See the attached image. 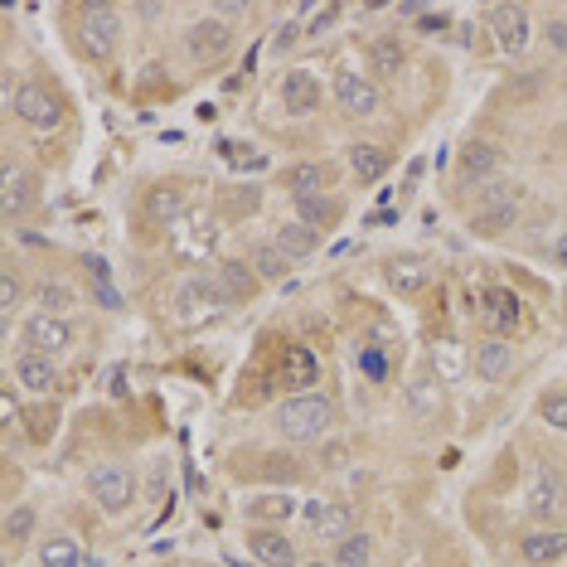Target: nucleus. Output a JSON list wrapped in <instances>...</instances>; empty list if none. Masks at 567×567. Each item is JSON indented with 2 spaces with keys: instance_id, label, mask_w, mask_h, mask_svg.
Wrapping results in <instances>:
<instances>
[{
  "instance_id": "obj_45",
  "label": "nucleus",
  "mask_w": 567,
  "mask_h": 567,
  "mask_svg": "<svg viewBox=\"0 0 567 567\" xmlns=\"http://www.w3.org/2000/svg\"><path fill=\"white\" fill-rule=\"evenodd\" d=\"M301 567H334V563H301Z\"/></svg>"
},
{
  "instance_id": "obj_9",
  "label": "nucleus",
  "mask_w": 567,
  "mask_h": 567,
  "mask_svg": "<svg viewBox=\"0 0 567 567\" xmlns=\"http://www.w3.org/2000/svg\"><path fill=\"white\" fill-rule=\"evenodd\" d=\"M16 117L30 126V132H54V126L63 122V107L44 83H20L16 87Z\"/></svg>"
},
{
  "instance_id": "obj_30",
  "label": "nucleus",
  "mask_w": 567,
  "mask_h": 567,
  "mask_svg": "<svg viewBox=\"0 0 567 567\" xmlns=\"http://www.w3.org/2000/svg\"><path fill=\"white\" fill-rule=\"evenodd\" d=\"M243 514H248L252 524H287L291 514H296V499L291 495H252L248 505H243Z\"/></svg>"
},
{
  "instance_id": "obj_17",
  "label": "nucleus",
  "mask_w": 567,
  "mask_h": 567,
  "mask_svg": "<svg viewBox=\"0 0 567 567\" xmlns=\"http://www.w3.org/2000/svg\"><path fill=\"white\" fill-rule=\"evenodd\" d=\"M330 179H334V171L326 161H296L281 171V189H287L291 199H311V195H330Z\"/></svg>"
},
{
  "instance_id": "obj_2",
  "label": "nucleus",
  "mask_w": 567,
  "mask_h": 567,
  "mask_svg": "<svg viewBox=\"0 0 567 567\" xmlns=\"http://www.w3.org/2000/svg\"><path fill=\"white\" fill-rule=\"evenodd\" d=\"M73 44H79V54L87 63H107L112 54H117V44H122V10L102 6V0L79 6L73 10Z\"/></svg>"
},
{
  "instance_id": "obj_37",
  "label": "nucleus",
  "mask_w": 567,
  "mask_h": 567,
  "mask_svg": "<svg viewBox=\"0 0 567 567\" xmlns=\"http://www.w3.org/2000/svg\"><path fill=\"white\" fill-rule=\"evenodd\" d=\"M87 277H93V296H97V301L107 306V311H117L122 296L112 291V277H107V262H102V257H87Z\"/></svg>"
},
{
  "instance_id": "obj_42",
  "label": "nucleus",
  "mask_w": 567,
  "mask_h": 567,
  "mask_svg": "<svg viewBox=\"0 0 567 567\" xmlns=\"http://www.w3.org/2000/svg\"><path fill=\"white\" fill-rule=\"evenodd\" d=\"M544 40H548L553 49H558V54H567V16H563V20H553V16H548V24H544Z\"/></svg>"
},
{
  "instance_id": "obj_7",
  "label": "nucleus",
  "mask_w": 567,
  "mask_h": 567,
  "mask_svg": "<svg viewBox=\"0 0 567 567\" xmlns=\"http://www.w3.org/2000/svg\"><path fill=\"white\" fill-rule=\"evenodd\" d=\"M330 93H334V107H340L344 117H373V112L383 107L379 83H373L369 73H354V69H340V73H334Z\"/></svg>"
},
{
  "instance_id": "obj_14",
  "label": "nucleus",
  "mask_w": 567,
  "mask_h": 567,
  "mask_svg": "<svg viewBox=\"0 0 567 567\" xmlns=\"http://www.w3.org/2000/svg\"><path fill=\"white\" fill-rule=\"evenodd\" d=\"M16 383L24 393H34V398H44V393H54L63 389V373L59 364L49 354H34V350H20L16 354Z\"/></svg>"
},
{
  "instance_id": "obj_32",
  "label": "nucleus",
  "mask_w": 567,
  "mask_h": 567,
  "mask_svg": "<svg viewBox=\"0 0 567 567\" xmlns=\"http://www.w3.org/2000/svg\"><path fill=\"white\" fill-rule=\"evenodd\" d=\"M40 567H83V548L69 534H49L40 544Z\"/></svg>"
},
{
  "instance_id": "obj_12",
  "label": "nucleus",
  "mask_w": 567,
  "mask_h": 567,
  "mask_svg": "<svg viewBox=\"0 0 567 567\" xmlns=\"http://www.w3.org/2000/svg\"><path fill=\"white\" fill-rule=\"evenodd\" d=\"M563 505H567V481H563V471H558V466H538L534 481H528V514L548 524Z\"/></svg>"
},
{
  "instance_id": "obj_44",
  "label": "nucleus",
  "mask_w": 567,
  "mask_h": 567,
  "mask_svg": "<svg viewBox=\"0 0 567 567\" xmlns=\"http://www.w3.org/2000/svg\"><path fill=\"white\" fill-rule=\"evenodd\" d=\"M553 262H563V267H567V234H563L558 243H553Z\"/></svg>"
},
{
  "instance_id": "obj_20",
  "label": "nucleus",
  "mask_w": 567,
  "mask_h": 567,
  "mask_svg": "<svg viewBox=\"0 0 567 567\" xmlns=\"http://www.w3.org/2000/svg\"><path fill=\"white\" fill-rule=\"evenodd\" d=\"M403 69H408V44L398 40V34H373V44H369V79L373 83H389Z\"/></svg>"
},
{
  "instance_id": "obj_25",
  "label": "nucleus",
  "mask_w": 567,
  "mask_h": 567,
  "mask_svg": "<svg viewBox=\"0 0 567 567\" xmlns=\"http://www.w3.org/2000/svg\"><path fill=\"white\" fill-rule=\"evenodd\" d=\"M403 403H408L412 417H436V412H442V403H446L442 379H432V373H417V379H408Z\"/></svg>"
},
{
  "instance_id": "obj_4",
  "label": "nucleus",
  "mask_w": 567,
  "mask_h": 567,
  "mask_svg": "<svg viewBox=\"0 0 567 567\" xmlns=\"http://www.w3.org/2000/svg\"><path fill=\"white\" fill-rule=\"evenodd\" d=\"M87 495L97 499L102 514H126L136 499V471L126 461H97L87 471Z\"/></svg>"
},
{
  "instance_id": "obj_39",
  "label": "nucleus",
  "mask_w": 567,
  "mask_h": 567,
  "mask_svg": "<svg viewBox=\"0 0 567 567\" xmlns=\"http://www.w3.org/2000/svg\"><path fill=\"white\" fill-rule=\"evenodd\" d=\"M73 301H79V296L63 287V281H54V287H40V316H63Z\"/></svg>"
},
{
  "instance_id": "obj_3",
  "label": "nucleus",
  "mask_w": 567,
  "mask_h": 567,
  "mask_svg": "<svg viewBox=\"0 0 567 567\" xmlns=\"http://www.w3.org/2000/svg\"><path fill=\"white\" fill-rule=\"evenodd\" d=\"M519 209H524V185H509V179H489L481 195H475L471 234H475V238H499L505 228H514Z\"/></svg>"
},
{
  "instance_id": "obj_36",
  "label": "nucleus",
  "mask_w": 567,
  "mask_h": 567,
  "mask_svg": "<svg viewBox=\"0 0 567 567\" xmlns=\"http://www.w3.org/2000/svg\"><path fill=\"white\" fill-rule=\"evenodd\" d=\"M538 417H544L553 432H567V389H548L538 398Z\"/></svg>"
},
{
  "instance_id": "obj_43",
  "label": "nucleus",
  "mask_w": 567,
  "mask_h": 567,
  "mask_svg": "<svg viewBox=\"0 0 567 567\" xmlns=\"http://www.w3.org/2000/svg\"><path fill=\"white\" fill-rule=\"evenodd\" d=\"M344 461H350V446H344V442H330V446H320V466L340 471Z\"/></svg>"
},
{
  "instance_id": "obj_10",
  "label": "nucleus",
  "mask_w": 567,
  "mask_h": 567,
  "mask_svg": "<svg viewBox=\"0 0 567 567\" xmlns=\"http://www.w3.org/2000/svg\"><path fill=\"white\" fill-rule=\"evenodd\" d=\"M209 277H214L218 296H224V306H248L252 296L262 291V277H257L252 262H243V257H224Z\"/></svg>"
},
{
  "instance_id": "obj_41",
  "label": "nucleus",
  "mask_w": 567,
  "mask_h": 567,
  "mask_svg": "<svg viewBox=\"0 0 567 567\" xmlns=\"http://www.w3.org/2000/svg\"><path fill=\"white\" fill-rule=\"evenodd\" d=\"M20 291H24V287H20V277L6 267V277H0V311H6V320H10V311L20 306Z\"/></svg>"
},
{
  "instance_id": "obj_28",
  "label": "nucleus",
  "mask_w": 567,
  "mask_h": 567,
  "mask_svg": "<svg viewBox=\"0 0 567 567\" xmlns=\"http://www.w3.org/2000/svg\"><path fill=\"white\" fill-rule=\"evenodd\" d=\"M248 262H252V272L257 277H262V281H287L291 277V257L287 252H281L277 248V243L272 238H267V243H252V252H248Z\"/></svg>"
},
{
  "instance_id": "obj_16",
  "label": "nucleus",
  "mask_w": 567,
  "mask_h": 567,
  "mask_svg": "<svg viewBox=\"0 0 567 567\" xmlns=\"http://www.w3.org/2000/svg\"><path fill=\"white\" fill-rule=\"evenodd\" d=\"M281 112H287V117H311V112H320V79L311 69H291L287 79H281Z\"/></svg>"
},
{
  "instance_id": "obj_15",
  "label": "nucleus",
  "mask_w": 567,
  "mask_h": 567,
  "mask_svg": "<svg viewBox=\"0 0 567 567\" xmlns=\"http://www.w3.org/2000/svg\"><path fill=\"white\" fill-rule=\"evenodd\" d=\"M0 204H6V218H24L40 204V179L24 171V165H6V175H0Z\"/></svg>"
},
{
  "instance_id": "obj_31",
  "label": "nucleus",
  "mask_w": 567,
  "mask_h": 567,
  "mask_svg": "<svg viewBox=\"0 0 567 567\" xmlns=\"http://www.w3.org/2000/svg\"><path fill=\"white\" fill-rule=\"evenodd\" d=\"M389 281L403 296H417L432 281V267L422 262V257H393V262H389Z\"/></svg>"
},
{
  "instance_id": "obj_1",
  "label": "nucleus",
  "mask_w": 567,
  "mask_h": 567,
  "mask_svg": "<svg viewBox=\"0 0 567 567\" xmlns=\"http://www.w3.org/2000/svg\"><path fill=\"white\" fill-rule=\"evenodd\" d=\"M334 427V403L326 393H296L272 412V432L281 442H326Z\"/></svg>"
},
{
  "instance_id": "obj_29",
  "label": "nucleus",
  "mask_w": 567,
  "mask_h": 567,
  "mask_svg": "<svg viewBox=\"0 0 567 567\" xmlns=\"http://www.w3.org/2000/svg\"><path fill=\"white\" fill-rule=\"evenodd\" d=\"M495 165H499V151L489 146V141H471V146H461V161H456V171H461V179H489L495 175Z\"/></svg>"
},
{
  "instance_id": "obj_11",
  "label": "nucleus",
  "mask_w": 567,
  "mask_h": 567,
  "mask_svg": "<svg viewBox=\"0 0 567 567\" xmlns=\"http://www.w3.org/2000/svg\"><path fill=\"white\" fill-rule=\"evenodd\" d=\"M24 350L49 354V359L73 350V326L63 316H30L24 320Z\"/></svg>"
},
{
  "instance_id": "obj_23",
  "label": "nucleus",
  "mask_w": 567,
  "mask_h": 567,
  "mask_svg": "<svg viewBox=\"0 0 567 567\" xmlns=\"http://www.w3.org/2000/svg\"><path fill=\"white\" fill-rule=\"evenodd\" d=\"M344 161H350V175L359 179V185H373V179H383V175H389V165H393L389 151L373 146V141H354Z\"/></svg>"
},
{
  "instance_id": "obj_34",
  "label": "nucleus",
  "mask_w": 567,
  "mask_h": 567,
  "mask_svg": "<svg viewBox=\"0 0 567 567\" xmlns=\"http://www.w3.org/2000/svg\"><path fill=\"white\" fill-rule=\"evenodd\" d=\"M316 379H320L316 354L306 350V344H291V350H287V383H296V389H306V383H316Z\"/></svg>"
},
{
  "instance_id": "obj_26",
  "label": "nucleus",
  "mask_w": 567,
  "mask_h": 567,
  "mask_svg": "<svg viewBox=\"0 0 567 567\" xmlns=\"http://www.w3.org/2000/svg\"><path fill=\"white\" fill-rule=\"evenodd\" d=\"M340 199L334 195H311V199H296V224L316 228V234H330L334 224H340Z\"/></svg>"
},
{
  "instance_id": "obj_40",
  "label": "nucleus",
  "mask_w": 567,
  "mask_h": 567,
  "mask_svg": "<svg viewBox=\"0 0 567 567\" xmlns=\"http://www.w3.org/2000/svg\"><path fill=\"white\" fill-rule=\"evenodd\" d=\"M340 16H344L340 6H311V10H306V34H326Z\"/></svg>"
},
{
  "instance_id": "obj_18",
  "label": "nucleus",
  "mask_w": 567,
  "mask_h": 567,
  "mask_svg": "<svg viewBox=\"0 0 567 567\" xmlns=\"http://www.w3.org/2000/svg\"><path fill=\"white\" fill-rule=\"evenodd\" d=\"M306 524H311L320 538H334V544L354 534V514L344 499H311V505H306Z\"/></svg>"
},
{
  "instance_id": "obj_21",
  "label": "nucleus",
  "mask_w": 567,
  "mask_h": 567,
  "mask_svg": "<svg viewBox=\"0 0 567 567\" xmlns=\"http://www.w3.org/2000/svg\"><path fill=\"white\" fill-rule=\"evenodd\" d=\"M519 553L528 567H553L567 558V534L563 528H528V534L519 538Z\"/></svg>"
},
{
  "instance_id": "obj_13",
  "label": "nucleus",
  "mask_w": 567,
  "mask_h": 567,
  "mask_svg": "<svg viewBox=\"0 0 567 567\" xmlns=\"http://www.w3.org/2000/svg\"><path fill=\"white\" fill-rule=\"evenodd\" d=\"M481 320L499 334V340H505V334H514V330L524 326V301L509 287H489L481 296Z\"/></svg>"
},
{
  "instance_id": "obj_5",
  "label": "nucleus",
  "mask_w": 567,
  "mask_h": 567,
  "mask_svg": "<svg viewBox=\"0 0 567 567\" xmlns=\"http://www.w3.org/2000/svg\"><path fill=\"white\" fill-rule=\"evenodd\" d=\"M218 311H228V306H224V296H218L214 277H204V272L185 277L171 296V316L179 320V326H204V320H214Z\"/></svg>"
},
{
  "instance_id": "obj_38",
  "label": "nucleus",
  "mask_w": 567,
  "mask_h": 567,
  "mask_svg": "<svg viewBox=\"0 0 567 567\" xmlns=\"http://www.w3.org/2000/svg\"><path fill=\"white\" fill-rule=\"evenodd\" d=\"M30 534H34V509L30 505L6 509V544H24Z\"/></svg>"
},
{
  "instance_id": "obj_6",
  "label": "nucleus",
  "mask_w": 567,
  "mask_h": 567,
  "mask_svg": "<svg viewBox=\"0 0 567 567\" xmlns=\"http://www.w3.org/2000/svg\"><path fill=\"white\" fill-rule=\"evenodd\" d=\"M234 40H238V30H234V20H224V16H204V20H195L185 30V54L195 59V63H218L234 49Z\"/></svg>"
},
{
  "instance_id": "obj_35",
  "label": "nucleus",
  "mask_w": 567,
  "mask_h": 567,
  "mask_svg": "<svg viewBox=\"0 0 567 567\" xmlns=\"http://www.w3.org/2000/svg\"><path fill=\"white\" fill-rule=\"evenodd\" d=\"M24 432H30V442H54L59 412L54 408H30V412H24Z\"/></svg>"
},
{
  "instance_id": "obj_8",
  "label": "nucleus",
  "mask_w": 567,
  "mask_h": 567,
  "mask_svg": "<svg viewBox=\"0 0 567 567\" xmlns=\"http://www.w3.org/2000/svg\"><path fill=\"white\" fill-rule=\"evenodd\" d=\"M489 34H495V44L505 49V54H524L528 40H534V20H528L524 6H514V0H505V6H489Z\"/></svg>"
},
{
  "instance_id": "obj_27",
  "label": "nucleus",
  "mask_w": 567,
  "mask_h": 567,
  "mask_svg": "<svg viewBox=\"0 0 567 567\" xmlns=\"http://www.w3.org/2000/svg\"><path fill=\"white\" fill-rule=\"evenodd\" d=\"M320 238H326V234H316V228L296 224V218H291V224H281L277 234H272V243H277V248L287 252V257H291V262H306V257H311V252L320 248Z\"/></svg>"
},
{
  "instance_id": "obj_19",
  "label": "nucleus",
  "mask_w": 567,
  "mask_h": 567,
  "mask_svg": "<svg viewBox=\"0 0 567 567\" xmlns=\"http://www.w3.org/2000/svg\"><path fill=\"white\" fill-rule=\"evenodd\" d=\"M471 364H475V373H481L485 383H505L514 373V344L499 340V334H489V340H481L471 350Z\"/></svg>"
},
{
  "instance_id": "obj_33",
  "label": "nucleus",
  "mask_w": 567,
  "mask_h": 567,
  "mask_svg": "<svg viewBox=\"0 0 567 567\" xmlns=\"http://www.w3.org/2000/svg\"><path fill=\"white\" fill-rule=\"evenodd\" d=\"M334 567H373V538L369 534H350L334 544Z\"/></svg>"
},
{
  "instance_id": "obj_22",
  "label": "nucleus",
  "mask_w": 567,
  "mask_h": 567,
  "mask_svg": "<svg viewBox=\"0 0 567 567\" xmlns=\"http://www.w3.org/2000/svg\"><path fill=\"white\" fill-rule=\"evenodd\" d=\"M248 553L262 567H301V563H296L291 538L281 534V528H252V534H248Z\"/></svg>"
},
{
  "instance_id": "obj_24",
  "label": "nucleus",
  "mask_w": 567,
  "mask_h": 567,
  "mask_svg": "<svg viewBox=\"0 0 567 567\" xmlns=\"http://www.w3.org/2000/svg\"><path fill=\"white\" fill-rule=\"evenodd\" d=\"M189 209V189L179 185V179H171V185H156L146 195V214L156 218V224H179Z\"/></svg>"
}]
</instances>
